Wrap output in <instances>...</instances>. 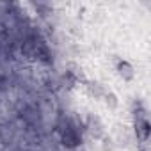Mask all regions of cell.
<instances>
[{
    "label": "cell",
    "mask_w": 151,
    "mask_h": 151,
    "mask_svg": "<svg viewBox=\"0 0 151 151\" xmlns=\"http://www.w3.org/2000/svg\"><path fill=\"white\" fill-rule=\"evenodd\" d=\"M117 69H119V75H121L124 80H132L133 78V68H132L130 62H126V60L119 62L117 64Z\"/></svg>",
    "instance_id": "1"
}]
</instances>
